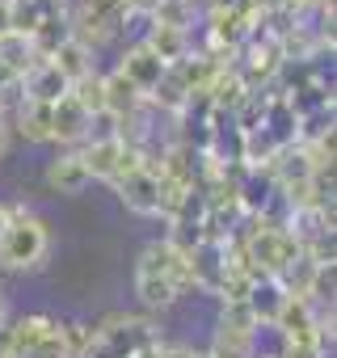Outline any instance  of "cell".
Instances as JSON below:
<instances>
[{"label": "cell", "mask_w": 337, "mask_h": 358, "mask_svg": "<svg viewBox=\"0 0 337 358\" xmlns=\"http://www.w3.org/2000/svg\"><path fill=\"white\" fill-rule=\"evenodd\" d=\"M186 287H194V282H190V262H186L182 249H173L168 241H156V245H148L139 253V262H135V295H139L143 308H152V312L173 308Z\"/></svg>", "instance_id": "6da1fadb"}, {"label": "cell", "mask_w": 337, "mask_h": 358, "mask_svg": "<svg viewBox=\"0 0 337 358\" xmlns=\"http://www.w3.org/2000/svg\"><path fill=\"white\" fill-rule=\"evenodd\" d=\"M152 345H160V333H156L152 320H143V316H106L89 333V341L76 358H135L139 350H152Z\"/></svg>", "instance_id": "7a4b0ae2"}, {"label": "cell", "mask_w": 337, "mask_h": 358, "mask_svg": "<svg viewBox=\"0 0 337 358\" xmlns=\"http://www.w3.org/2000/svg\"><path fill=\"white\" fill-rule=\"evenodd\" d=\"M47 245H51L47 224L38 215H30L26 207H13L9 211V228H5V236H0V266H9V270H34V266H43Z\"/></svg>", "instance_id": "3957f363"}, {"label": "cell", "mask_w": 337, "mask_h": 358, "mask_svg": "<svg viewBox=\"0 0 337 358\" xmlns=\"http://www.w3.org/2000/svg\"><path fill=\"white\" fill-rule=\"evenodd\" d=\"M122 17H127V0H80L76 17L68 22H72V38H80L93 51L122 30Z\"/></svg>", "instance_id": "277c9868"}, {"label": "cell", "mask_w": 337, "mask_h": 358, "mask_svg": "<svg viewBox=\"0 0 337 358\" xmlns=\"http://www.w3.org/2000/svg\"><path fill=\"white\" fill-rule=\"evenodd\" d=\"M80 160H85L89 182H118V177H127L131 169L143 164V156H139L131 143H122V139L85 143V148H80Z\"/></svg>", "instance_id": "5b68a950"}, {"label": "cell", "mask_w": 337, "mask_h": 358, "mask_svg": "<svg viewBox=\"0 0 337 358\" xmlns=\"http://www.w3.org/2000/svg\"><path fill=\"white\" fill-rule=\"evenodd\" d=\"M190 282L207 295H220L224 278H228V241H199L190 253Z\"/></svg>", "instance_id": "8992f818"}, {"label": "cell", "mask_w": 337, "mask_h": 358, "mask_svg": "<svg viewBox=\"0 0 337 358\" xmlns=\"http://www.w3.org/2000/svg\"><path fill=\"white\" fill-rule=\"evenodd\" d=\"M114 190H118V199H122L127 211H135V215H160V173L156 169H148V164L131 169L127 177L114 182Z\"/></svg>", "instance_id": "52a82bcc"}, {"label": "cell", "mask_w": 337, "mask_h": 358, "mask_svg": "<svg viewBox=\"0 0 337 358\" xmlns=\"http://www.w3.org/2000/svg\"><path fill=\"white\" fill-rule=\"evenodd\" d=\"M55 17H68V5L64 0H9V30L13 34H26L34 38L47 22Z\"/></svg>", "instance_id": "ba28073f"}, {"label": "cell", "mask_w": 337, "mask_h": 358, "mask_svg": "<svg viewBox=\"0 0 337 358\" xmlns=\"http://www.w3.org/2000/svg\"><path fill=\"white\" fill-rule=\"evenodd\" d=\"M17 85H22V101H34V106H55L59 97H68V93H72V85L55 72V64H51V59H38V64H34Z\"/></svg>", "instance_id": "9c48e42d"}, {"label": "cell", "mask_w": 337, "mask_h": 358, "mask_svg": "<svg viewBox=\"0 0 337 358\" xmlns=\"http://www.w3.org/2000/svg\"><path fill=\"white\" fill-rule=\"evenodd\" d=\"M118 72L135 85V93H139V97H148V93L160 85V76H164L168 68H164V64H160V59H156L143 43H135V47H127V55H122Z\"/></svg>", "instance_id": "30bf717a"}, {"label": "cell", "mask_w": 337, "mask_h": 358, "mask_svg": "<svg viewBox=\"0 0 337 358\" xmlns=\"http://www.w3.org/2000/svg\"><path fill=\"white\" fill-rule=\"evenodd\" d=\"M85 131H89V110L68 93L51 106V139L55 143H85Z\"/></svg>", "instance_id": "8fae6325"}, {"label": "cell", "mask_w": 337, "mask_h": 358, "mask_svg": "<svg viewBox=\"0 0 337 358\" xmlns=\"http://www.w3.org/2000/svg\"><path fill=\"white\" fill-rule=\"evenodd\" d=\"M245 303H249V312H253V320H257V324H274V320H278V312H282V303H287V291H282V282H278V278L257 274V278H253V287H249V295H245Z\"/></svg>", "instance_id": "7c38bea8"}, {"label": "cell", "mask_w": 337, "mask_h": 358, "mask_svg": "<svg viewBox=\"0 0 337 358\" xmlns=\"http://www.w3.org/2000/svg\"><path fill=\"white\" fill-rule=\"evenodd\" d=\"M261 131L278 143V148H291L295 143V131H299V118L295 110L287 106V97L278 93H266V114H261Z\"/></svg>", "instance_id": "4fadbf2b"}, {"label": "cell", "mask_w": 337, "mask_h": 358, "mask_svg": "<svg viewBox=\"0 0 337 358\" xmlns=\"http://www.w3.org/2000/svg\"><path fill=\"white\" fill-rule=\"evenodd\" d=\"M143 47H148L164 68H173L178 59H186V55H190V30H173V26H156V22H152V30H148Z\"/></svg>", "instance_id": "5bb4252c"}, {"label": "cell", "mask_w": 337, "mask_h": 358, "mask_svg": "<svg viewBox=\"0 0 337 358\" xmlns=\"http://www.w3.org/2000/svg\"><path fill=\"white\" fill-rule=\"evenodd\" d=\"M47 186L59 190V194H80L89 186V173H85V160L80 152H64L47 164Z\"/></svg>", "instance_id": "9a60e30c"}, {"label": "cell", "mask_w": 337, "mask_h": 358, "mask_svg": "<svg viewBox=\"0 0 337 358\" xmlns=\"http://www.w3.org/2000/svg\"><path fill=\"white\" fill-rule=\"evenodd\" d=\"M34 64H38V51H34V43L26 34H13V30L0 34V72L13 76V80H22Z\"/></svg>", "instance_id": "2e32d148"}, {"label": "cell", "mask_w": 337, "mask_h": 358, "mask_svg": "<svg viewBox=\"0 0 337 358\" xmlns=\"http://www.w3.org/2000/svg\"><path fill=\"white\" fill-rule=\"evenodd\" d=\"M47 59L55 64V72H59L68 85H76V80H85V76L93 72V51H89L80 38H68V43H59V47H55Z\"/></svg>", "instance_id": "e0dca14e"}, {"label": "cell", "mask_w": 337, "mask_h": 358, "mask_svg": "<svg viewBox=\"0 0 337 358\" xmlns=\"http://www.w3.org/2000/svg\"><path fill=\"white\" fill-rule=\"evenodd\" d=\"M101 93H106V110L114 114V118H131L139 106H143V97L135 93V85L114 68L110 76H101Z\"/></svg>", "instance_id": "ac0fdd59"}, {"label": "cell", "mask_w": 337, "mask_h": 358, "mask_svg": "<svg viewBox=\"0 0 337 358\" xmlns=\"http://www.w3.org/2000/svg\"><path fill=\"white\" fill-rule=\"evenodd\" d=\"M287 106L295 110V118H308V114H316V110H333V85L320 76V80L295 89V93H287Z\"/></svg>", "instance_id": "d6986e66"}, {"label": "cell", "mask_w": 337, "mask_h": 358, "mask_svg": "<svg viewBox=\"0 0 337 358\" xmlns=\"http://www.w3.org/2000/svg\"><path fill=\"white\" fill-rule=\"evenodd\" d=\"M17 131H22L30 143H51V106L17 101Z\"/></svg>", "instance_id": "ffe728a7"}, {"label": "cell", "mask_w": 337, "mask_h": 358, "mask_svg": "<svg viewBox=\"0 0 337 358\" xmlns=\"http://www.w3.org/2000/svg\"><path fill=\"white\" fill-rule=\"evenodd\" d=\"M249 350H253V358H287L291 341H287V333H282L278 324H253Z\"/></svg>", "instance_id": "44dd1931"}, {"label": "cell", "mask_w": 337, "mask_h": 358, "mask_svg": "<svg viewBox=\"0 0 337 358\" xmlns=\"http://www.w3.org/2000/svg\"><path fill=\"white\" fill-rule=\"evenodd\" d=\"M207 358H253V350H249V333L215 329V341H211Z\"/></svg>", "instance_id": "7402d4cb"}, {"label": "cell", "mask_w": 337, "mask_h": 358, "mask_svg": "<svg viewBox=\"0 0 337 358\" xmlns=\"http://www.w3.org/2000/svg\"><path fill=\"white\" fill-rule=\"evenodd\" d=\"M190 17H194V0H160L152 13L156 26H173V30H190Z\"/></svg>", "instance_id": "603a6c76"}, {"label": "cell", "mask_w": 337, "mask_h": 358, "mask_svg": "<svg viewBox=\"0 0 337 358\" xmlns=\"http://www.w3.org/2000/svg\"><path fill=\"white\" fill-rule=\"evenodd\" d=\"M118 135H122V118H114L110 110H97V114H89L85 143H106V139H118Z\"/></svg>", "instance_id": "cb8c5ba5"}, {"label": "cell", "mask_w": 337, "mask_h": 358, "mask_svg": "<svg viewBox=\"0 0 337 358\" xmlns=\"http://www.w3.org/2000/svg\"><path fill=\"white\" fill-rule=\"evenodd\" d=\"M72 97L89 110V114H97V110H106V93H101V76L97 72H89L85 80H76L72 85Z\"/></svg>", "instance_id": "d4e9b609"}, {"label": "cell", "mask_w": 337, "mask_h": 358, "mask_svg": "<svg viewBox=\"0 0 337 358\" xmlns=\"http://www.w3.org/2000/svg\"><path fill=\"white\" fill-rule=\"evenodd\" d=\"M253 312H249V303H224V320H220V329H232V333H253Z\"/></svg>", "instance_id": "484cf974"}, {"label": "cell", "mask_w": 337, "mask_h": 358, "mask_svg": "<svg viewBox=\"0 0 337 358\" xmlns=\"http://www.w3.org/2000/svg\"><path fill=\"white\" fill-rule=\"evenodd\" d=\"M160 358H207V354H194L186 345H160Z\"/></svg>", "instance_id": "4316f807"}, {"label": "cell", "mask_w": 337, "mask_h": 358, "mask_svg": "<svg viewBox=\"0 0 337 358\" xmlns=\"http://www.w3.org/2000/svg\"><path fill=\"white\" fill-rule=\"evenodd\" d=\"M5 152H9V118L0 114V156H5Z\"/></svg>", "instance_id": "83f0119b"}, {"label": "cell", "mask_w": 337, "mask_h": 358, "mask_svg": "<svg viewBox=\"0 0 337 358\" xmlns=\"http://www.w3.org/2000/svg\"><path fill=\"white\" fill-rule=\"evenodd\" d=\"M0 34H9V0H0Z\"/></svg>", "instance_id": "f1b7e54d"}, {"label": "cell", "mask_w": 337, "mask_h": 358, "mask_svg": "<svg viewBox=\"0 0 337 358\" xmlns=\"http://www.w3.org/2000/svg\"><path fill=\"white\" fill-rule=\"evenodd\" d=\"M5 228H9V207H0V236H5Z\"/></svg>", "instance_id": "f546056e"}, {"label": "cell", "mask_w": 337, "mask_h": 358, "mask_svg": "<svg viewBox=\"0 0 337 358\" xmlns=\"http://www.w3.org/2000/svg\"><path fill=\"white\" fill-rule=\"evenodd\" d=\"M9 324V312H5V299H0V329H5Z\"/></svg>", "instance_id": "4dcf8cb0"}]
</instances>
